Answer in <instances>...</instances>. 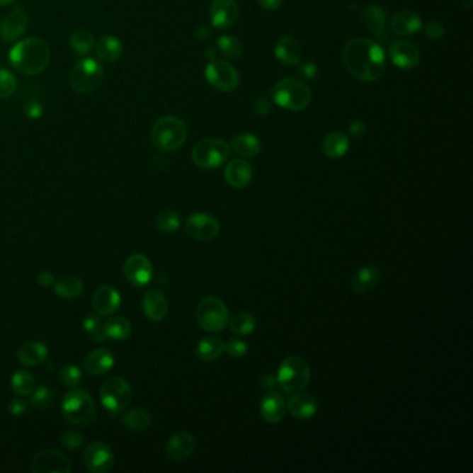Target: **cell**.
Wrapping results in <instances>:
<instances>
[{"instance_id":"obj_55","label":"cell","mask_w":473,"mask_h":473,"mask_svg":"<svg viewBox=\"0 0 473 473\" xmlns=\"http://www.w3.org/2000/svg\"><path fill=\"white\" fill-rule=\"evenodd\" d=\"M38 283L42 286V287H49L55 283V276L53 273L47 272V270H43L38 275Z\"/></svg>"},{"instance_id":"obj_6","label":"cell","mask_w":473,"mask_h":473,"mask_svg":"<svg viewBox=\"0 0 473 473\" xmlns=\"http://www.w3.org/2000/svg\"><path fill=\"white\" fill-rule=\"evenodd\" d=\"M104 71L99 60L85 56L71 69L69 85L78 93H92L103 84Z\"/></svg>"},{"instance_id":"obj_2","label":"cell","mask_w":473,"mask_h":473,"mask_svg":"<svg viewBox=\"0 0 473 473\" xmlns=\"http://www.w3.org/2000/svg\"><path fill=\"white\" fill-rule=\"evenodd\" d=\"M8 59L17 72L23 75H38L50 63V47L42 38H25L11 47Z\"/></svg>"},{"instance_id":"obj_47","label":"cell","mask_w":473,"mask_h":473,"mask_svg":"<svg viewBox=\"0 0 473 473\" xmlns=\"http://www.w3.org/2000/svg\"><path fill=\"white\" fill-rule=\"evenodd\" d=\"M85 443V438L81 432L78 431H66L62 436V444L67 448V450H76L79 448L82 444Z\"/></svg>"},{"instance_id":"obj_38","label":"cell","mask_w":473,"mask_h":473,"mask_svg":"<svg viewBox=\"0 0 473 473\" xmlns=\"http://www.w3.org/2000/svg\"><path fill=\"white\" fill-rule=\"evenodd\" d=\"M122 423L131 429V431H136V432H142L146 431L150 423H152V415L149 414V411L143 409V408H134L127 411L122 415Z\"/></svg>"},{"instance_id":"obj_1","label":"cell","mask_w":473,"mask_h":473,"mask_svg":"<svg viewBox=\"0 0 473 473\" xmlns=\"http://www.w3.org/2000/svg\"><path fill=\"white\" fill-rule=\"evenodd\" d=\"M343 59L351 75L364 82L379 79L386 67L383 49L376 42L365 38L347 42L343 50Z\"/></svg>"},{"instance_id":"obj_29","label":"cell","mask_w":473,"mask_h":473,"mask_svg":"<svg viewBox=\"0 0 473 473\" xmlns=\"http://www.w3.org/2000/svg\"><path fill=\"white\" fill-rule=\"evenodd\" d=\"M363 23L365 28L371 33L376 35L377 38H383L386 34V24H387V17L386 11L376 6V4H368L364 11H363Z\"/></svg>"},{"instance_id":"obj_23","label":"cell","mask_w":473,"mask_h":473,"mask_svg":"<svg viewBox=\"0 0 473 473\" xmlns=\"http://www.w3.org/2000/svg\"><path fill=\"white\" fill-rule=\"evenodd\" d=\"M260 414H261L263 419L268 423L280 422L286 415V403H285L283 397L276 392L267 393L261 399Z\"/></svg>"},{"instance_id":"obj_21","label":"cell","mask_w":473,"mask_h":473,"mask_svg":"<svg viewBox=\"0 0 473 473\" xmlns=\"http://www.w3.org/2000/svg\"><path fill=\"white\" fill-rule=\"evenodd\" d=\"M275 56L286 67L296 66L302 59V46L296 38L286 35L278 40Z\"/></svg>"},{"instance_id":"obj_49","label":"cell","mask_w":473,"mask_h":473,"mask_svg":"<svg viewBox=\"0 0 473 473\" xmlns=\"http://www.w3.org/2000/svg\"><path fill=\"white\" fill-rule=\"evenodd\" d=\"M425 34L429 39L438 40L440 38H443V35H444V27L439 21H429L425 25Z\"/></svg>"},{"instance_id":"obj_25","label":"cell","mask_w":473,"mask_h":473,"mask_svg":"<svg viewBox=\"0 0 473 473\" xmlns=\"http://www.w3.org/2000/svg\"><path fill=\"white\" fill-rule=\"evenodd\" d=\"M295 396H292L286 404V409H289V412L292 414V416L297 418V419H309L317 414L318 409V403L317 400L307 393H293Z\"/></svg>"},{"instance_id":"obj_16","label":"cell","mask_w":473,"mask_h":473,"mask_svg":"<svg viewBox=\"0 0 473 473\" xmlns=\"http://www.w3.org/2000/svg\"><path fill=\"white\" fill-rule=\"evenodd\" d=\"M239 18V6L235 0H214L210 7V20L215 28L232 27Z\"/></svg>"},{"instance_id":"obj_20","label":"cell","mask_w":473,"mask_h":473,"mask_svg":"<svg viewBox=\"0 0 473 473\" xmlns=\"http://www.w3.org/2000/svg\"><path fill=\"white\" fill-rule=\"evenodd\" d=\"M142 305L144 315L153 322L163 321L169 314V302L164 293L157 289H152L144 295Z\"/></svg>"},{"instance_id":"obj_31","label":"cell","mask_w":473,"mask_h":473,"mask_svg":"<svg viewBox=\"0 0 473 473\" xmlns=\"http://www.w3.org/2000/svg\"><path fill=\"white\" fill-rule=\"evenodd\" d=\"M18 360L27 367L40 365L47 358V347L40 341H30L18 350Z\"/></svg>"},{"instance_id":"obj_3","label":"cell","mask_w":473,"mask_h":473,"mask_svg":"<svg viewBox=\"0 0 473 473\" xmlns=\"http://www.w3.org/2000/svg\"><path fill=\"white\" fill-rule=\"evenodd\" d=\"M150 137L154 147L161 152L171 153L183 146L188 137V128L181 118L175 115H166L154 122Z\"/></svg>"},{"instance_id":"obj_33","label":"cell","mask_w":473,"mask_h":473,"mask_svg":"<svg viewBox=\"0 0 473 473\" xmlns=\"http://www.w3.org/2000/svg\"><path fill=\"white\" fill-rule=\"evenodd\" d=\"M348 150V137L341 132H331L322 142V152L329 159H340Z\"/></svg>"},{"instance_id":"obj_51","label":"cell","mask_w":473,"mask_h":473,"mask_svg":"<svg viewBox=\"0 0 473 473\" xmlns=\"http://www.w3.org/2000/svg\"><path fill=\"white\" fill-rule=\"evenodd\" d=\"M253 108L258 115H268L270 110H272V103H270V99H267L264 96H260V98L256 99V102L253 104Z\"/></svg>"},{"instance_id":"obj_43","label":"cell","mask_w":473,"mask_h":473,"mask_svg":"<svg viewBox=\"0 0 473 473\" xmlns=\"http://www.w3.org/2000/svg\"><path fill=\"white\" fill-rule=\"evenodd\" d=\"M16 89H17L16 75L7 68H0V101L13 96Z\"/></svg>"},{"instance_id":"obj_22","label":"cell","mask_w":473,"mask_h":473,"mask_svg":"<svg viewBox=\"0 0 473 473\" xmlns=\"http://www.w3.org/2000/svg\"><path fill=\"white\" fill-rule=\"evenodd\" d=\"M92 304L98 314L111 315L113 312L118 309V307L121 304V297L115 287L110 285H104L95 292Z\"/></svg>"},{"instance_id":"obj_44","label":"cell","mask_w":473,"mask_h":473,"mask_svg":"<svg viewBox=\"0 0 473 473\" xmlns=\"http://www.w3.org/2000/svg\"><path fill=\"white\" fill-rule=\"evenodd\" d=\"M84 329L95 341H103L107 338L104 332V324L98 315H88L84 321Z\"/></svg>"},{"instance_id":"obj_37","label":"cell","mask_w":473,"mask_h":473,"mask_svg":"<svg viewBox=\"0 0 473 473\" xmlns=\"http://www.w3.org/2000/svg\"><path fill=\"white\" fill-rule=\"evenodd\" d=\"M71 49L79 56H88L95 49V39L91 31L85 28L75 30L69 36Z\"/></svg>"},{"instance_id":"obj_46","label":"cell","mask_w":473,"mask_h":473,"mask_svg":"<svg viewBox=\"0 0 473 473\" xmlns=\"http://www.w3.org/2000/svg\"><path fill=\"white\" fill-rule=\"evenodd\" d=\"M82 379V373L78 367L67 364L60 370V380L67 387H76Z\"/></svg>"},{"instance_id":"obj_9","label":"cell","mask_w":473,"mask_h":473,"mask_svg":"<svg viewBox=\"0 0 473 473\" xmlns=\"http://www.w3.org/2000/svg\"><path fill=\"white\" fill-rule=\"evenodd\" d=\"M229 157V146L221 139H203L192 152L193 163L203 169H218Z\"/></svg>"},{"instance_id":"obj_45","label":"cell","mask_w":473,"mask_h":473,"mask_svg":"<svg viewBox=\"0 0 473 473\" xmlns=\"http://www.w3.org/2000/svg\"><path fill=\"white\" fill-rule=\"evenodd\" d=\"M53 397H55V393L50 387L47 386H40L38 389H35L31 394V404L35 406V408H49L52 406L53 403Z\"/></svg>"},{"instance_id":"obj_12","label":"cell","mask_w":473,"mask_h":473,"mask_svg":"<svg viewBox=\"0 0 473 473\" xmlns=\"http://www.w3.org/2000/svg\"><path fill=\"white\" fill-rule=\"evenodd\" d=\"M185 231L189 236L195 240L200 241H210L214 237L218 236L220 234V222L215 217L205 214V212H196L189 215V218L185 222Z\"/></svg>"},{"instance_id":"obj_5","label":"cell","mask_w":473,"mask_h":473,"mask_svg":"<svg viewBox=\"0 0 473 473\" xmlns=\"http://www.w3.org/2000/svg\"><path fill=\"white\" fill-rule=\"evenodd\" d=\"M311 379V368L303 357L290 355L285 358L278 370L276 383L286 393L304 390Z\"/></svg>"},{"instance_id":"obj_53","label":"cell","mask_w":473,"mask_h":473,"mask_svg":"<svg viewBox=\"0 0 473 473\" xmlns=\"http://www.w3.org/2000/svg\"><path fill=\"white\" fill-rule=\"evenodd\" d=\"M350 134L354 136V137H361V136L365 135L367 134V125L364 121H360V120H355L350 124Z\"/></svg>"},{"instance_id":"obj_36","label":"cell","mask_w":473,"mask_h":473,"mask_svg":"<svg viewBox=\"0 0 473 473\" xmlns=\"http://www.w3.org/2000/svg\"><path fill=\"white\" fill-rule=\"evenodd\" d=\"M232 147L243 157H256L261 152V142L253 134H240L234 137Z\"/></svg>"},{"instance_id":"obj_7","label":"cell","mask_w":473,"mask_h":473,"mask_svg":"<svg viewBox=\"0 0 473 473\" xmlns=\"http://www.w3.org/2000/svg\"><path fill=\"white\" fill-rule=\"evenodd\" d=\"M62 412L68 422L74 425H85L95 421L96 406L88 392L75 389L64 396L62 401Z\"/></svg>"},{"instance_id":"obj_24","label":"cell","mask_w":473,"mask_h":473,"mask_svg":"<svg viewBox=\"0 0 473 473\" xmlns=\"http://www.w3.org/2000/svg\"><path fill=\"white\" fill-rule=\"evenodd\" d=\"M251 179H253V167L241 159H235L229 161V164L225 169V181L232 188L236 189L246 188L251 182Z\"/></svg>"},{"instance_id":"obj_15","label":"cell","mask_w":473,"mask_h":473,"mask_svg":"<svg viewBox=\"0 0 473 473\" xmlns=\"http://www.w3.org/2000/svg\"><path fill=\"white\" fill-rule=\"evenodd\" d=\"M124 275L136 287L146 286L153 278V266L143 254L131 256L124 264Z\"/></svg>"},{"instance_id":"obj_32","label":"cell","mask_w":473,"mask_h":473,"mask_svg":"<svg viewBox=\"0 0 473 473\" xmlns=\"http://www.w3.org/2000/svg\"><path fill=\"white\" fill-rule=\"evenodd\" d=\"M224 353H225L224 340L215 336L202 338L196 347V355L204 363H212L218 360Z\"/></svg>"},{"instance_id":"obj_27","label":"cell","mask_w":473,"mask_h":473,"mask_svg":"<svg viewBox=\"0 0 473 473\" xmlns=\"http://www.w3.org/2000/svg\"><path fill=\"white\" fill-rule=\"evenodd\" d=\"M84 367L88 373L101 376L114 367V357L107 348H96L85 357Z\"/></svg>"},{"instance_id":"obj_30","label":"cell","mask_w":473,"mask_h":473,"mask_svg":"<svg viewBox=\"0 0 473 473\" xmlns=\"http://www.w3.org/2000/svg\"><path fill=\"white\" fill-rule=\"evenodd\" d=\"M379 279H380V273L375 266L364 267L358 270V272L354 275L351 280V289L357 295H364L379 283Z\"/></svg>"},{"instance_id":"obj_56","label":"cell","mask_w":473,"mask_h":473,"mask_svg":"<svg viewBox=\"0 0 473 473\" xmlns=\"http://www.w3.org/2000/svg\"><path fill=\"white\" fill-rule=\"evenodd\" d=\"M258 384H260V387L264 389V390H272V389L276 386V379H275L273 376L268 375V373H266V375L260 376V379H258Z\"/></svg>"},{"instance_id":"obj_50","label":"cell","mask_w":473,"mask_h":473,"mask_svg":"<svg viewBox=\"0 0 473 473\" xmlns=\"http://www.w3.org/2000/svg\"><path fill=\"white\" fill-rule=\"evenodd\" d=\"M24 110H25V115L31 120H38L43 115V106L38 101H30L25 104Z\"/></svg>"},{"instance_id":"obj_26","label":"cell","mask_w":473,"mask_h":473,"mask_svg":"<svg viewBox=\"0 0 473 473\" xmlns=\"http://www.w3.org/2000/svg\"><path fill=\"white\" fill-rule=\"evenodd\" d=\"M390 28L400 36H409L422 28V20L414 11H399L392 17Z\"/></svg>"},{"instance_id":"obj_60","label":"cell","mask_w":473,"mask_h":473,"mask_svg":"<svg viewBox=\"0 0 473 473\" xmlns=\"http://www.w3.org/2000/svg\"><path fill=\"white\" fill-rule=\"evenodd\" d=\"M13 1H16V0H0V7H3V6H8V4H11Z\"/></svg>"},{"instance_id":"obj_8","label":"cell","mask_w":473,"mask_h":473,"mask_svg":"<svg viewBox=\"0 0 473 473\" xmlns=\"http://www.w3.org/2000/svg\"><path fill=\"white\" fill-rule=\"evenodd\" d=\"M196 319L207 332H221L229 322V311L225 303L214 296L204 297L196 308Z\"/></svg>"},{"instance_id":"obj_28","label":"cell","mask_w":473,"mask_h":473,"mask_svg":"<svg viewBox=\"0 0 473 473\" xmlns=\"http://www.w3.org/2000/svg\"><path fill=\"white\" fill-rule=\"evenodd\" d=\"M96 56L104 63H114L120 60L124 52L122 42L114 35H104L95 43Z\"/></svg>"},{"instance_id":"obj_4","label":"cell","mask_w":473,"mask_h":473,"mask_svg":"<svg viewBox=\"0 0 473 473\" xmlns=\"http://www.w3.org/2000/svg\"><path fill=\"white\" fill-rule=\"evenodd\" d=\"M270 96L278 106L292 111H302L311 102L309 88L295 78H285L276 82L270 89Z\"/></svg>"},{"instance_id":"obj_48","label":"cell","mask_w":473,"mask_h":473,"mask_svg":"<svg viewBox=\"0 0 473 473\" xmlns=\"http://www.w3.org/2000/svg\"><path fill=\"white\" fill-rule=\"evenodd\" d=\"M225 351L234 358H241L247 354L249 346L240 338H229V341L225 343Z\"/></svg>"},{"instance_id":"obj_13","label":"cell","mask_w":473,"mask_h":473,"mask_svg":"<svg viewBox=\"0 0 473 473\" xmlns=\"http://www.w3.org/2000/svg\"><path fill=\"white\" fill-rule=\"evenodd\" d=\"M84 462L92 473L108 472L114 465L113 450L106 443L95 441L85 450Z\"/></svg>"},{"instance_id":"obj_19","label":"cell","mask_w":473,"mask_h":473,"mask_svg":"<svg viewBox=\"0 0 473 473\" xmlns=\"http://www.w3.org/2000/svg\"><path fill=\"white\" fill-rule=\"evenodd\" d=\"M196 448V440L188 432H179L173 435L166 447V452L171 461L179 462L186 460Z\"/></svg>"},{"instance_id":"obj_14","label":"cell","mask_w":473,"mask_h":473,"mask_svg":"<svg viewBox=\"0 0 473 473\" xmlns=\"http://www.w3.org/2000/svg\"><path fill=\"white\" fill-rule=\"evenodd\" d=\"M31 471L35 473H68L71 465L67 457L57 450H42L33 460Z\"/></svg>"},{"instance_id":"obj_34","label":"cell","mask_w":473,"mask_h":473,"mask_svg":"<svg viewBox=\"0 0 473 473\" xmlns=\"http://www.w3.org/2000/svg\"><path fill=\"white\" fill-rule=\"evenodd\" d=\"M84 290V283L82 280L75 276V275H67L63 276L62 279H59L55 285V292L59 297L62 299H67V300H72L76 299L82 295Z\"/></svg>"},{"instance_id":"obj_39","label":"cell","mask_w":473,"mask_h":473,"mask_svg":"<svg viewBox=\"0 0 473 473\" xmlns=\"http://www.w3.org/2000/svg\"><path fill=\"white\" fill-rule=\"evenodd\" d=\"M11 390L20 397H28L35 390L34 375L30 371H17L11 376Z\"/></svg>"},{"instance_id":"obj_61","label":"cell","mask_w":473,"mask_h":473,"mask_svg":"<svg viewBox=\"0 0 473 473\" xmlns=\"http://www.w3.org/2000/svg\"><path fill=\"white\" fill-rule=\"evenodd\" d=\"M472 1L473 0H461V3H462L464 6H467L468 8H471V7H472Z\"/></svg>"},{"instance_id":"obj_42","label":"cell","mask_w":473,"mask_h":473,"mask_svg":"<svg viewBox=\"0 0 473 473\" xmlns=\"http://www.w3.org/2000/svg\"><path fill=\"white\" fill-rule=\"evenodd\" d=\"M156 228L163 232V234H172L176 232L181 227V217L178 212L175 211H163L156 217V222H154Z\"/></svg>"},{"instance_id":"obj_58","label":"cell","mask_w":473,"mask_h":473,"mask_svg":"<svg viewBox=\"0 0 473 473\" xmlns=\"http://www.w3.org/2000/svg\"><path fill=\"white\" fill-rule=\"evenodd\" d=\"M258 3L266 10H276L282 4V0H258Z\"/></svg>"},{"instance_id":"obj_35","label":"cell","mask_w":473,"mask_h":473,"mask_svg":"<svg viewBox=\"0 0 473 473\" xmlns=\"http://www.w3.org/2000/svg\"><path fill=\"white\" fill-rule=\"evenodd\" d=\"M104 332L107 338L117 340V341H124L131 338L132 325L124 317H113L104 324Z\"/></svg>"},{"instance_id":"obj_54","label":"cell","mask_w":473,"mask_h":473,"mask_svg":"<svg viewBox=\"0 0 473 473\" xmlns=\"http://www.w3.org/2000/svg\"><path fill=\"white\" fill-rule=\"evenodd\" d=\"M8 411L13 415H21L27 411V403L23 400H13L8 404Z\"/></svg>"},{"instance_id":"obj_11","label":"cell","mask_w":473,"mask_h":473,"mask_svg":"<svg viewBox=\"0 0 473 473\" xmlns=\"http://www.w3.org/2000/svg\"><path fill=\"white\" fill-rule=\"evenodd\" d=\"M205 79L215 89L222 92H232L239 86L240 78L232 64L224 60L211 59L205 67Z\"/></svg>"},{"instance_id":"obj_59","label":"cell","mask_w":473,"mask_h":473,"mask_svg":"<svg viewBox=\"0 0 473 473\" xmlns=\"http://www.w3.org/2000/svg\"><path fill=\"white\" fill-rule=\"evenodd\" d=\"M204 55H205V57H208L210 60H211V59H215V49H212V47H207L205 52H204Z\"/></svg>"},{"instance_id":"obj_57","label":"cell","mask_w":473,"mask_h":473,"mask_svg":"<svg viewBox=\"0 0 473 473\" xmlns=\"http://www.w3.org/2000/svg\"><path fill=\"white\" fill-rule=\"evenodd\" d=\"M211 35H212V30H211V27L207 25V24L199 25V27L196 28V31H195V38L199 39V40H207V39L211 38Z\"/></svg>"},{"instance_id":"obj_18","label":"cell","mask_w":473,"mask_h":473,"mask_svg":"<svg viewBox=\"0 0 473 473\" xmlns=\"http://www.w3.org/2000/svg\"><path fill=\"white\" fill-rule=\"evenodd\" d=\"M28 16L24 11L8 13L0 23V35L4 42H16L28 30Z\"/></svg>"},{"instance_id":"obj_41","label":"cell","mask_w":473,"mask_h":473,"mask_svg":"<svg viewBox=\"0 0 473 473\" xmlns=\"http://www.w3.org/2000/svg\"><path fill=\"white\" fill-rule=\"evenodd\" d=\"M217 46H218V50L221 52V55L228 57L229 60L239 59L243 53L241 42L237 39L236 36H232V35H222L218 39Z\"/></svg>"},{"instance_id":"obj_52","label":"cell","mask_w":473,"mask_h":473,"mask_svg":"<svg viewBox=\"0 0 473 473\" xmlns=\"http://www.w3.org/2000/svg\"><path fill=\"white\" fill-rule=\"evenodd\" d=\"M317 72H318V69H317V66L314 63H304L299 67V75L303 79H314Z\"/></svg>"},{"instance_id":"obj_40","label":"cell","mask_w":473,"mask_h":473,"mask_svg":"<svg viewBox=\"0 0 473 473\" xmlns=\"http://www.w3.org/2000/svg\"><path fill=\"white\" fill-rule=\"evenodd\" d=\"M256 325H257L256 318L249 312H237L229 322L231 331L239 336H247L253 334L256 329Z\"/></svg>"},{"instance_id":"obj_17","label":"cell","mask_w":473,"mask_h":473,"mask_svg":"<svg viewBox=\"0 0 473 473\" xmlns=\"http://www.w3.org/2000/svg\"><path fill=\"white\" fill-rule=\"evenodd\" d=\"M390 59L393 64L401 69H412L416 67L421 62V52L419 49L406 40H399L394 42L390 46Z\"/></svg>"},{"instance_id":"obj_10","label":"cell","mask_w":473,"mask_h":473,"mask_svg":"<svg viewBox=\"0 0 473 473\" xmlns=\"http://www.w3.org/2000/svg\"><path fill=\"white\" fill-rule=\"evenodd\" d=\"M131 400H132V389L124 377L115 376L103 383L101 389V401L108 412L118 414L124 411L130 406Z\"/></svg>"}]
</instances>
